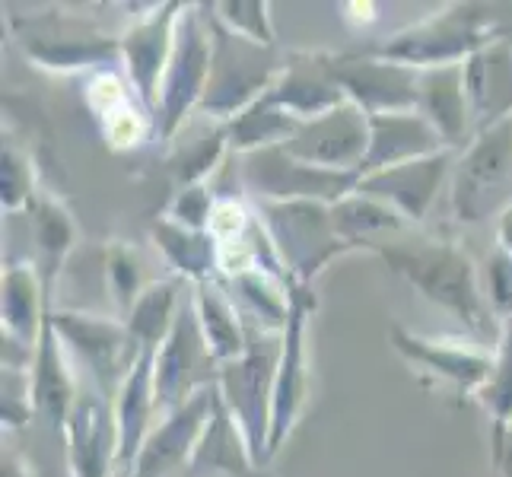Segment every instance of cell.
I'll return each instance as SVG.
<instances>
[{"mask_svg": "<svg viewBox=\"0 0 512 477\" xmlns=\"http://www.w3.org/2000/svg\"><path fill=\"white\" fill-rule=\"evenodd\" d=\"M226 150H229V128L226 125H217L214 134L188 140V144H182L179 153L172 156L175 182H179L182 188L204 185V179L217 169V163L223 159Z\"/></svg>", "mask_w": 512, "mask_h": 477, "instance_id": "836d02e7", "label": "cell"}, {"mask_svg": "<svg viewBox=\"0 0 512 477\" xmlns=\"http://www.w3.org/2000/svg\"><path fill=\"white\" fill-rule=\"evenodd\" d=\"M417 112L430 121L436 134L446 140V147H458L471 128L468 96H465V74L462 64L420 70V105Z\"/></svg>", "mask_w": 512, "mask_h": 477, "instance_id": "d4e9b609", "label": "cell"}, {"mask_svg": "<svg viewBox=\"0 0 512 477\" xmlns=\"http://www.w3.org/2000/svg\"><path fill=\"white\" fill-rule=\"evenodd\" d=\"M500 39H506V42H512V29H500Z\"/></svg>", "mask_w": 512, "mask_h": 477, "instance_id": "ee69618b", "label": "cell"}, {"mask_svg": "<svg viewBox=\"0 0 512 477\" xmlns=\"http://www.w3.org/2000/svg\"><path fill=\"white\" fill-rule=\"evenodd\" d=\"M229 150L236 156L264 150V147H277L293 140V134L303 128V121H296L290 112H284L280 105L264 93L252 109H245L239 118L229 121Z\"/></svg>", "mask_w": 512, "mask_h": 477, "instance_id": "4dcf8cb0", "label": "cell"}, {"mask_svg": "<svg viewBox=\"0 0 512 477\" xmlns=\"http://www.w3.org/2000/svg\"><path fill=\"white\" fill-rule=\"evenodd\" d=\"M484 296L493 309V315L506 322L512 318V255L497 245L493 255L487 258V287H484Z\"/></svg>", "mask_w": 512, "mask_h": 477, "instance_id": "ab89813d", "label": "cell"}, {"mask_svg": "<svg viewBox=\"0 0 512 477\" xmlns=\"http://www.w3.org/2000/svg\"><path fill=\"white\" fill-rule=\"evenodd\" d=\"M481 401L493 423H512V318L503 322L497 357H493V376L481 388Z\"/></svg>", "mask_w": 512, "mask_h": 477, "instance_id": "d590c367", "label": "cell"}, {"mask_svg": "<svg viewBox=\"0 0 512 477\" xmlns=\"http://www.w3.org/2000/svg\"><path fill=\"white\" fill-rule=\"evenodd\" d=\"M366 249L385 258L395 274H401L414 290L455 315L474 341H500L503 322L493 315L487 296L478 284L474 261L452 242L408 239V242H369Z\"/></svg>", "mask_w": 512, "mask_h": 477, "instance_id": "6da1fadb", "label": "cell"}, {"mask_svg": "<svg viewBox=\"0 0 512 477\" xmlns=\"http://www.w3.org/2000/svg\"><path fill=\"white\" fill-rule=\"evenodd\" d=\"M214 16L217 23L226 26L229 32L242 35L255 45L274 48V29H271V16H268V4L261 0H229V4H214Z\"/></svg>", "mask_w": 512, "mask_h": 477, "instance_id": "8d00e7d4", "label": "cell"}, {"mask_svg": "<svg viewBox=\"0 0 512 477\" xmlns=\"http://www.w3.org/2000/svg\"><path fill=\"white\" fill-rule=\"evenodd\" d=\"M214 366L217 360L210 357V350H207L198 312H194L191 299H185L166 344L156 350V363H153L156 414L169 417L179 411L194 392L214 385L217 382Z\"/></svg>", "mask_w": 512, "mask_h": 477, "instance_id": "9c48e42d", "label": "cell"}, {"mask_svg": "<svg viewBox=\"0 0 512 477\" xmlns=\"http://www.w3.org/2000/svg\"><path fill=\"white\" fill-rule=\"evenodd\" d=\"M182 10V4L156 7L147 20H140L121 39V58H125L128 80L150 112H156V102H160V86L175 48V29H179Z\"/></svg>", "mask_w": 512, "mask_h": 477, "instance_id": "9a60e30c", "label": "cell"}, {"mask_svg": "<svg viewBox=\"0 0 512 477\" xmlns=\"http://www.w3.org/2000/svg\"><path fill=\"white\" fill-rule=\"evenodd\" d=\"M287 153L309 166L334 172H360L369 153V115L353 102H344L319 118L306 121L287 140Z\"/></svg>", "mask_w": 512, "mask_h": 477, "instance_id": "7c38bea8", "label": "cell"}, {"mask_svg": "<svg viewBox=\"0 0 512 477\" xmlns=\"http://www.w3.org/2000/svg\"><path fill=\"white\" fill-rule=\"evenodd\" d=\"M105 274H109V287L118 299L121 309H134V303L140 299V293H144L147 287L140 284V261L137 255L128 249V245H112L109 252V268H105Z\"/></svg>", "mask_w": 512, "mask_h": 477, "instance_id": "74e56055", "label": "cell"}, {"mask_svg": "<svg viewBox=\"0 0 512 477\" xmlns=\"http://www.w3.org/2000/svg\"><path fill=\"white\" fill-rule=\"evenodd\" d=\"M258 465L252 458V449L245 443V433L239 430L236 417L229 414L226 401L217 388L214 414L194 446V455L188 462L191 477H258Z\"/></svg>", "mask_w": 512, "mask_h": 477, "instance_id": "44dd1931", "label": "cell"}, {"mask_svg": "<svg viewBox=\"0 0 512 477\" xmlns=\"http://www.w3.org/2000/svg\"><path fill=\"white\" fill-rule=\"evenodd\" d=\"M214 398H217V382L194 392L179 411L163 417L160 427L150 430L128 477H169L185 458L191 462L194 446H198L207 420L214 414Z\"/></svg>", "mask_w": 512, "mask_h": 477, "instance_id": "2e32d148", "label": "cell"}, {"mask_svg": "<svg viewBox=\"0 0 512 477\" xmlns=\"http://www.w3.org/2000/svg\"><path fill=\"white\" fill-rule=\"evenodd\" d=\"M500 39V26L481 4H455L404 32L360 48L357 55L392 61L414 70H433L449 64H465L474 51Z\"/></svg>", "mask_w": 512, "mask_h": 477, "instance_id": "7a4b0ae2", "label": "cell"}, {"mask_svg": "<svg viewBox=\"0 0 512 477\" xmlns=\"http://www.w3.org/2000/svg\"><path fill=\"white\" fill-rule=\"evenodd\" d=\"M242 185L255 201H322L341 204L360 188V172H334L309 166L287 153L284 144L242 153Z\"/></svg>", "mask_w": 512, "mask_h": 477, "instance_id": "52a82bcc", "label": "cell"}, {"mask_svg": "<svg viewBox=\"0 0 512 477\" xmlns=\"http://www.w3.org/2000/svg\"><path fill=\"white\" fill-rule=\"evenodd\" d=\"M328 77L344 90L347 102L373 115H392V112H417L420 105V70L376 61L350 51V55H325L319 58Z\"/></svg>", "mask_w": 512, "mask_h": 477, "instance_id": "8fae6325", "label": "cell"}, {"mask_svg": "<svg viewBox=\"0 0 512 477\" xmlns=\"http://www.w3.org/2000/svg\"><path fill=\"white\" fill-rule=\"evenodd\" d=\"M229 287H233V299L242 306L245 315H252L245 325L284 334L290 325V287L274 284V277H268L258 268H245L229 274Z\"/></svg>", "mask_w": 512, "mask_h": 477, "instance_id": "f1b7e54d", "label": "cell"}, {"mask_svg": "<svg viewBox=\"0 0 512 477\" xmlns=\"http://www.w3.org/2000/svg\"><path fill=\"white\" fill-rule=\"evenodd\" d=\"M512 207V118L481 131L452 172V210L462 223L503 217Z\"/></svg>", "mask_w": 512, "mask_h": 477, "instance_id": "8992f818", "label": "cell"}, {"mask_svg": "<svg viewBox=\"0 0 512 477\" xmlns=\"http://www.w3.org/2000/svg\"><path fill=\"white\" fill-rule=\"evenodd\" d=\"M29 55L35 61H42L45 67H58V70H70V67H90V64H109L115 55H121V42H48V39H35L26 45Z\"/></svg>", "mask_w": 512, "mask_h": 477, "instance_id": "e575fe53", "label": "cell"}, {"mask_svg": "<svg viewBox=\"0 0 512 477\" xmlns=\"http://www.w3.org/2000/svg\"><path fill=\"white\" fill-rule=\"evenodd\" d=\"M210 64H214V35H210V26L204 23L198 7H185L160 86V102H156V137L160 140H169L185 125L188 112L201 105L210 80Z\"/></svg>", "mask_w": 512, "mask_h": 477, "instance_id": "ba28073f", "label": "cell"}, {"mask_svg": "<svg viewBox=\"0 0 512 477\" xmlns=\"http://www.w3.org/2000/svg\"><path fill=\"white\" fill-rule=\"evenodd\" d=\"M32 229L42 258V284L48 287L55 271H61V261L67 258L70 245L77 239V226L61 204L42 198L32 204Z\"/></svg>", "mask_w": 512, "mask_h": 477, "instance_id": "d6a6232c", "label": "cell"}, {"mask_svg": "<svg viewBox=\"0 0 512 477\" xmlns=\"http://www.w3.org/2000/svg\"><path fill=\"white\" fill-rule=\"evenodd\" d=\"M493 462L500 477H512V423H493Z\"/></svg>", "mask_w": 512, "mask_h": 477, "instance_id": "b9f144b4", "label": "cell"}, {"mask_svg": "<svg viewBox=\"0 0 512 477\" xmlns=\"http://www.w3.org/2000/svg\"><path fill=\"white\" fill-rule=\"evenodd\" d=\"M153 242L156 249L166 255L175 277L201 284V280H214L220 268V239L210 233H198L169 217H160L153 223Z\"/></svg>", "mask_w": 512, "mask_h": 477, "instance_id": "4316f807", "label": "cell"}, {"mask_svg": "<svg viewBox=\"0 0 512 477\" xmlns=\"http://www.w3.org/2000/svg\"><path fill=\"white\" fill-rule=\"evenodd\" d=\"M268 96L303 125L347 102L344 90L328 77L319 58H309V64H290L268 90Z\"/></svg>", "mask_w": 512, "mask_h": 477, "instance_id": "484cf974", "label": "cell"}, {"mask_svg": "<svg viewBox=\"0 0 512 477\" xmlns=\"http://www.w3.org/2000/svg\"><path fill=\"white\" fill-rule=\"evenodd\" d=\"M471 125L490 131L512 118V42L497 39L462 64Z\"/></svg>", "mask_w": 512, "mask_h": 477, "instance_id": "ac0fdd59", "label": "cell"}, {"mask_svg": "<svg viewBox=\"0 0 512 477\" xmlns=\"http://www.w3.org/2000/svg\"><path fill=\"white\" fill-rule=\"evenodd\" d=\"M497 233H500V242L497 245H503V249L512 255V207L500 217V229H497Z\"/></svg>", "mask_w": 512, "mask_h": 477, "instance_id": "7bdbcfd3", "label": "cell"}, {"mask_svg": "<svg viewBox=\"0 0 512 477\" xmlns=\"http://www.w3.org/2000/svg\"><path fill=\"white\" fill-rule=\"evenodd\" d=\"M64 436L74 477H109L118 465V423L102 392L77 395Z\"/></svg>", "mask_w": 512, "mask_h": 477, "instance_id": "e0dca14e", "label": "cell"}, {"mask_svg": "<svg viewBox=\"0 0 512 477\" xmlns=\"http://www.w3.org/2000/svg\"><path fill=\"white\" fill-rule=\"evenodd\" d=\"M455 150H443L433 156L414 159V163H401L392 169L369 172L360 179V194H369L388 207H395L404 220H423L430 214L439 188L455 172Z\"/></svg>", "mask_w": 512, "mask_h": 477, "instance_id": "5bb4252c", "label": "cell"}, {"mask_svg": "<svg viewBox=\"0 0 512 477\" xmlns=\"http://www.w3.org/2000/svg\"><path fill=\"white\" fill-rule=\"evenodd\" d=\"M191 303H194V312H198L207 350H210V357L217 360V366L239 360L245 347H249V325H245L236 299L226 293V287L217 277L201 280V284H194Z\"/></svg>", "mask_w": 512, "mask_h": 477, "instance_id": "cb8c5ba5", "label": "cell"}, {"mask_svg": "<svg viewBox=\"0 0 512 477\" xmlns=\"http://www.w3.org/2000/svg\"><path fill=\"white\" fill-rule=\"evenodd\" d=\"M182 309V277L150 284L128 312V331L140 350H160Z\"/></svg>", "mask_w": 512, "mask_h": 477, "instance_id": "f546056e", "label": "cell"}, {"mask_svg": "<svg viewBox=\"0 0 512 477\" xmlns=\"http://www.w3.org/2000/svg\"><path fill=\"white\" fill-rule=\"evenodd\" d=\"M153 363L156 350H140L134 369L128 373L121 392L115 395V423H118V468L131 474L140 449L150 436V417L156 414L153 392Z\"/></svg>", "mask_w": 512, "mask_h": 477, "instance_id": "603a6c76", "label": "cell"}, {"mask_svg": "<svg viewBox=\"0 0 512 477\" xmlns=\"http://www.w3.org/2000/svg\"><path fill=\"white\" fill-rule=\"evenodd\" d=\"M452 150L446 140L436 134L420 112H392V115H373L369 118V153L360 166V175L392 169L401 163H414V159L433 156Z\"/></svg>", "mask_w": 512, "mask_h": 477, "instance_id": "d6986e66", "label": "cell"}, {"mask_svg": "<svg viewBox=\"0 0 512 477\" xmlns=\"http://www.w3.org/2000/svg\"><path fill=\"white\" fill-rule=\"evenodd\" d=\"M280 350H284V334H271L249 325V347H245V353L239 360L223 363L217 369V388L229 414L236 417L239 430L245 433V443H249L258 468L271 458L268 443Z\"/></svg>", "mask_w": 512, "mask_h": 477, "instance_id": "277c9868", "label": "cell"}, {"mask_svg": "<svg viewBox=\"0 0 512 477\" xmlns=\"http://www.w3.org/2000/svg\"><path fill=\"white\" fill-rule=\"evenodd\" d=\"M45 284H39V274L29 271L26 264H13L4 274V338L16 341L26 350H35L39 344V334L45 325Z\"/></svg>", "mask_w": 512, "mask_h": 477, "instance_id": "83f0119b", "label": "cell"}, {"mask_svg": "<svg viewBox=\"0 0 512 477\" xmlns=\"http://www.w3.org/2000/svg\"><path fill=\"white\" fill-rule=\"evenodd\" d=\"M51 325H55L58 338L70 350H77V357L86 363L96 382V392H102L105 398H112L109 392H121V385H125L140 357L128 322H112V318L83 312H51Z\"/></svg>", "mask_w": 512, "mask_h": 477, "instance_id": "30bf717a", "label": "cell"}, {"mask_svg": "<svg viewBox=\"0 0 512 477\" xmlns=\"http://www.w3.org/2000/svg\"><path fill=\"white\" fill-rule=\"evenodd\" d=\"M334 226H338L341 239L350 245V249H360V245L376 242L382 233H398L404 226V217L395 207H388L369 194L353 191L350 198H344L341 204H334Z\"/></svg>", "mask_w": 512, "mask_h": 477, "instance_id": "1f68e13d", "label": "cell"}, {"mask_svg": "<svg viewBox=\"0 0 512 477\" xmlns=\"http://www.w3.org/2000/svg\"><path fill=\"white\" fill-rule=\"evenodd\" d=\"M214 210H217L214 194H210L204 185H191V188H179L166 217L188 226V229H198V233H207L210 223H214Z\"/></svg>", "mask_w": 512, "mask_h": 477, "instance_id": "f35d334b", "label": "cell"}, {"mask_svg": "<svg viewBox=\"0 0 512 477\" xmlns=\"http://www.w3.org/2000/svg\"><path fill=\"white\" fill-rule=\"evenodd\" d=\"M29 188H32V172L26 159L13 147H4V207L20 210L29 204Z\"/></svg>", "mask_w": 512, "mask_h": 477, "instance_id": "60d3db41", "label": "cell"}, {"mask_svg": "<svg viewBox=\"0 0 512 477\" xmlns=\"http://www.w3.org/2000/svg\"><path fill=\"white\" fill-rule=\"evenodd\" d=\"M331 207L322 201H255L258 220L268 229L290 284L309 287L328 261L350 252L334 226Z\"/></svg>", "mask_w": 512, "mask_h": 477, "instance_id": "5b68a950", "label": "cell"}, {"mask_svg": "<svg viewBox=\"0 0 512 477\" xmlns=\"http://www.w3.org/2000/svg\"><path fill=\"white\" fill-rule=\"evenodd\" d=\"M315 306L312 290L290 284V325L284 331V350L277 363V382H274V411H271V443L268 455L274 458L290 436L296 414L303 411L306 401V315Z\"/></svg>", "mask_w": 512, "mask_h": 477, "instance_id": "4fadbf2b", "label": "cell"}, {"mask_svg": "<svg viewBox=\"0 0 512 477\" xmlns=\"http://www.w3.org/2000/svg\"><path fill=\"white\" fill-rule=\"evenodd\" d=\"M32 408L35 414H42L55 430H67L70 411L77 404V382L70 376L64 350L58 344V331L51 325V309L45 315V325L39 334V344H35V357H32Z\"/></svg>", "mask_w": 512, "mask_h": 477, "instance_id": "ffe728a7", "label": "cell"}, {"mask_svg": "<svg viewBox=\"0 0 512 477\" xmlns=\"http://www.w3.org/2000/svg\"><path fill=\"white\" fill-rule=\"evenodd\" d=\"M392 344L401 357H408L414 366L427 369V373L446 379L458 388H474V392H481L493 376V357L484 350L417 338V334L404 331L401 325H392Z\"/></svg>", "mask_w": 512, "mask_h": 477, "instance_id": "7402d4cb", "label": "cell"}, {"mask_svg": "<svg viewBox=\"0 0 512 477\" xmlns=\"http://www.w3.org/2000/svg\"><path fill=\"white\" fill-rule=\"evenodd\" d=\"M207 26L214 35V64L198 109L220 125H229L245 109H252L290 64H284L277 48H264L229 32L217 23V16H210Z\"/></svg>", "mask_w": 512, "mask_h": 477, "instance_id": "3957f363", "label": "cell"}]
</instances>
